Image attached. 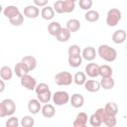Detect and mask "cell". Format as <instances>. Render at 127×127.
Here are the masks:
<instances>
[{
    "mask_svg": "<svg viewBox=\"0 0 127 127\" xmlns=\"http://www.w3.org/2000/svg\"><path fill=\"white\" fill-rule=\"evenodd\" d=\"M104 110L107 114L116 116V114L118 113V105L115 102H107L104 106Z\"/></svg>",
    "mask_w": 127,
    "mask_h": 127,
    "instance_id": "27",
    "label": "cell"
},
{
    "mask_svg": "<svg viewBox=\"0 0 127 127\" xmlns=\"http://www.w3.org/2000/svg\"><path fill=\"white\" fill-rule=\"evenodd\" d=\"M102 123L105 124L107 127H114L117 124V120H116V117L114 115H110V114H107L106 113V115H105Z\"/></svg>",
    "mask_w": 127,
    "mask_h": 127,
    "instance_id": "31",
    "label": "cell"
},
{
    "mask_svg": "<svg viewBox=\"0 0 127 127\" xmlns=\"http://www.w3.org/2000/svg\"><path fill=\"white\" fill-rule=\"evenodd\" d=\"M70 34H71V33H70L66 28H63V27H62L60 33L56 36V39H57L59 42H61V43H65V42H67V41L69 40Z\"/></svg>",
    "mask_w": 127,
    "mask_h": 127,
    "instance_id": "21",
    "label": "cell"
},
{
    "mask_svg": "<svg viewBox=\"0 0 127 127\" xmlns=\"http://www.w3.org/2000/svg\"><path fill=\"white\" fill-rule=\"evenodd\" d=\"M24 15L29 19H35L40 15V10L35 5H28L24 8Z\"/></svg>",
    "mask_w": 127,
    "mask_h": 127,
    "instance_id": "7",
    "label": "cell"
},
{
    "mask_svg": "<svg viewBox=\"0 0 127 127\" xmlns=\"http://www.w3.org/2000/svg\"><path fill=\"white\" fill-rule=\"evenodd\" d=\"M87 120H88L87 114L85 112H79L76 115L72 125H73V127H84L87 124Z\"/></svg>",
    "mask_w": 127,
    "mask_h": 127,
    "instance_id": "9",
    "label": "cell"
},
{
    "mask_svg": "<svg viewBox=\"0 0 127 127\" xmlns=\"http://www.w3.org/2000/svg\"><path fill=\"white\" fill-rule=\"evenodd\" d=\"M83 85H84V88L89 92H97L101 88L99 81L95 79H86Z\"/></svg>",
    "mask_w": 127,
    "mask_h": 127,
    "instance_id": "8",
    "label": "cell"
},
{
    "mask_svg": "<svg viewBox=\"0 0 127 127\" xmlns=\"http://www.w3.org/2000/svg\"><path fill=\"white\" fill-rule=\"evenodd\" d=\"M16 111V104L15 102L10 99L6 98L0 102V117L11 116Z\"/></svg>",
    "mask_w": 127,
    "mask_h": 127,
    "instance_id": "2",
    "label": "cell"
},
{
    "mask_svg": "<svg viewBox=\"0 0 127 127\" xmlns=\"http://www.w3.org/2000/svg\"><path fill=\"white\" fill-rule=\"evenodd\" d=\"M81 54H82V55H81L82 59H84L85 61H88V62L93 61V60L95 59V57H96V51H95V49H94L93 47H91V46L84 48Z\"/></svg>",
    "mask_w": 127,
    "mask_h": 127,
    "instance_id": "11",
    "label": "cell"
},
{
    "mask_svg": "<svg viewBox=\"0 0 127 127\" xmlns=\"http://www.w3.org/2000/svg\"><path fill=\"white\" fill-rule=\"evenodd\" d=\"M41 112H42V115L44 117H46V118H52L56 114V109H55V107H54L53 104H50L48 102V103H45L44 106H42Z\"/></svg>",
    "mask_w": 127,
    "mask_h": 127,
    "instance_id": "13",
    "label": "cell"
},
{
    "mask_svg": "<svg viewBox=\"0 0 127 127\" xmlns=\"http://www.w3.org/2000/svg\"><path fill=\"white\" fill-rule=\"evenodd\" d=\"M19 13H20V10H19V8H18L17 6H15V5H9V6H7V7H5V8L3 9V14H4V16H5L6 18H8V19L13 18L14 16H16V15L19 14Z\"/></svg>",
    "mask_w": 127,
    "mask_h": 127,
    "instance_id": "16",
    "label": "cell"
},
{
    "mask_svg": "<svg viewBox=\"0 0 127 127\" xmlns=\"http://www.w3.org/2000/svg\"><path fill=\"white\" fill-rule=\"evenodd\" d=\"M84 18H85V20L87 22L93 23V22L98 21V19H99V13L96 10H87L86 13L84 14Z\"/></svg>",
    "mask_w": 127,
    "mask_h": 127,
    "instance_id": "26",
    "label": "cell"
},
{
    "mask_svg": "<svg viewBox=\"0 0 127 127\" xmlns=\"http://www.w3.org/2000/svg\"><path fill=\"white\" fill-rule=\"evenodd\" d=\"M0 76L3 80H11L13 76L12 68L8 65H3L0 68Z\"/></svg>",
    "mask_w": 127,
    "mask_h": 127,
    "instance_id": "22",
    "label": "cell"
},
{
    "mask_svg": "<svg viewBox=\"0 0 127 127\" xmlns=\"http://www.w3.org/2000/svg\"><path fill=\"white\" fill-rule=\"evenodd\" d=\"M98 68L99 65L95 63H89L85 66V74H87L89 77H96L98 76Z\"/></svg>",
    "mask_w": 127,
    "mask_h": 127,
    "instance_id": "12",
    "label": "cell"
},
{
    "mask_svg": "<svg viewBox=\"0 0 127 127\" xmlns=\"http://www.w3.org/2000/svg\"><path fill=\"white\" fill-rule=\"evenodd\" d=\"M67 53H68V56H80L81 50H80L79 46H77V45H71V46H69Z\"/></svg>",
    "mask_w": 127,
    "mask_h": 127,
    "instance_id": "37",
    "label": "cell"
},
{
    "mask_svg": "<svg viewBox=\"0 0 127 127\" xmlns=\"http://www.w3.org/2000/svg\"><path fill=\"white\" fill-rule=\"evenodd\" d=\"M85 80H86V74L82 71H77L73 75V81L77 85H83Z\"/></svg>",
    "mask_w": 127,
    "mask_h": 127,
    "instance_id": "29",
    "label": "cell"
},
{
    "mask_svg": "<svg viewBox=\"0 0 127 127\" xmlns=\"http://www.w3.org/2000/svg\"><path fill=\"white\" fill-rule=\"evenodd\" d=\"M70 1H72V2H75V1H77V0H70Z\"/></svg>",
    "mask_w": 127,
    "mask_h": 127,
    "instance_id": "44",
    "label": "cell"
},
{
    "mask_svg": "<svg viewBox=\"0 0 127 127\" xmlns=\"http://www.w3.org/2000/svg\"><path fill=\"white\" fill-rule=\"evenodd\" d=\"M75 8V2L70 0H63V10L64 13H71Z\"/></svg>",
    "mask_w": 127,
    "mask_h": 127,
    "instance_id": "30",
    "label": "cell"
},
{
    "mask_svg": "<svg viewBox=\"0 0 127 127\" xmlns=\"http://www.w3.org/2000/svg\"><path fill=\"white\" fill-rule=\"evenodd\" d=\"M52 99H53V101L56 105L62 106V105L66 104L69 101V94L66 91L59 90V91H56L52 95Z\"/></svg>",
    "mask_w": 127,
    "mask_h": 127,
    "instance_id": "5",
    "label": "cell"
},
{
    "mask_svg": "<svg viewBox=\"0 0 127 127\" xmlns=\"http://www.w3.org/2000/svg\"><path fill=\"white\" fill-rule=\"evenodd\" d=\"M9 22L12 26H21L24 22V16L22 15V13L20 12L19 14H17L16 16H14L13 18L9 19Z\"/></svg>",
    "mask_w": 127,
    "mask_h": 127,
    "instance_id": "33",
    "label": "cell"
},
{
    "mask_svg": "<svg viewBox=\"0 0 127 127\" xmlns=\"http://www.w3.org/2000/svg\"><path fill=\"white\" fill-rule=\"evenodd\" d=\"M121 11L116 8H111L106 15V24L109 27H115L121 20Z\"/></svg>",
    "mask_w": 127,
    "mask_h": 127,
    "instance_id": "3",
    "label": "cell"
},
{
    "mask_svg": "<svg viewBox=\"0 0 127 127\" xmlns=\"http://www.w3.org/2000/svg\"><path fill=\"white\" fill-rule=\"evenodd\" d=\"M77 1H78L79 7L82 10H85V11L90 10V8L92 7V4H93L92 0H77Z\"/></svg>",
    "mask_w": 127,
    "mask_h": 127,
    "instance_id": "36",
    "label": "cell"
},
{
    "mask_svg": "<svg viewBox=\"0 0 127 127\" xmlns=\"http://www.w3.org/2000/svg\"><path fill=\"white\" fill-rule=\"evenodd\" d=\"M70 33H75L80 29V22L77 19H69L66 22V27H65Z\"/></svg>",
    "mask_w": 127,
    "mask_h": 127,
    "instance_id": "19",
    "label": "cell"
},
{
    "mask_svg": "<svg viewBox=\"0 0 127 127\" xmlns=\"http://www.w3.org/2000/svg\"><path fill=\"white\" fill-rule=\"evenodd\" d=\"M4 90H5V82H4V80L1 78V79H0V93H2Z\"/></svg>",
    "mask_w": 127,
    "mask_h": 127,
    "instance_id": "42",
    "label": "cell"
},
{
    "mask_svg": "<svg viewBox=\"0 0 127 127\" xmlns=\"http://www.w3.org/2000/svg\"><path fill=\"white\" fill-rule=\"evenodd\" d=\"M19 126V119L16 116H12L6 121V127H18Z\"/></svg>",
    "mask_w": 127,
    "mask_h": 127,
    "instance_id": "39",
    "label": "cell"
},
{
    "mask_svg": "<svg viewBox=\"0 0 127 127\" xmlns=\"http://www.w3.org/2000/svg\"><path fill=\"white\" fill-rule=\"evenodd\" d=\"M112 73H113V70H112V67L108 64H102V65H99V68H98V74L101 76V77H108V76H112Z\"/></svg>",
    "mask_w": 127,
    "mask_h": 127,
    "instance_id": "25",
    "label": "cell"
},
{
    "mask_svg": "<svg viewBox=\"0 0 127 127\" xmlns=\"http://www.w3.org/2000/svg\"><path fill=\"white\" fill-rule=\"evenodd\" d=\"M54 11L58 14H63L64 10H63V0H58L54 3Z\"/></svg>",
    "mask_w": 127,
    "mask_h": 127,
    "instance_id": "40",
    "label": "cell"
},
{
    "mask_svg": "<svg viewBox=\"0 0 127 127\" xmlns=\"http://www.w3.org/2000/svg\"><path fill=\"white\" fill-rule=\"evenodd\" d=\"M69 102L72 107L74 108H80L83 106L84 103V98L80 93H74L69 97Z\"/></svg>",
    "mask_w": 127,
    "mask_h": 127,
    "instance_id": "10",
    "label": "cell"
},
{
    "mask_svg": "<svg viewBox=\"0 0 127 127\" xmlns=\"http://www.w3.org/2000/svg\"><path fill=\"white\" fill-rule=\"evenodd\" d=\"M21 126L22 127H33L35 125V120L32 116L26 115L21 119Z\"/></svg>",
    "mask_w": 127,
    "mask_h": 127,
    "instance_id": "34",
    "label": "cell"
},
{
    "mask_svg": "<svg viewBox=\"0 0 127 127\" xmlns=\"http://www.w3.org/2000/svg\"><path fill=\"white\" fill-rule=\"evenodd\" d=\"M14 72L18 77L21 78L23 75H25L29 72V69L27 68V66L25 65V64L23 62H19L16 64V65L14 67Z\"/></svg>",
    "mask_w": 127,
    "mask_h": 127,
    "instance_id": "17",
    "label": "cell"
},
{
    "mask_svg": "<svg viewBox=\"0 0 127 127\" xmlns=\"http://www.w3.org/2000/svg\"><path fill=\"white\" fill-rule=\"evenodd\" d=\"M37 99L41 102V103H48L51 98H52V93H51V90H48V91H45L43 93H40V94H37Z\"/></svg>",
    "mask_w": 127,
    "mask_h": 127,
    "instance_id": "32",
    "label": "cell"
},
{
    "mask_svg": "<svg viewBox=\"0 0 127 127\" xmlns=\"http://www.w3.org/2000/svg\"><path fill=\"white\" fill-rule=\"evenodd\" d=\"M72 81H73V76L68 71H61L55 75V82L58 85L67 86L70 85Z\"/></svg>",
    "mask_w": 127,
    "mask_h": 127,
    "instance_id": "4",
    "label": "cell"
},
{
    "mask_svg": "<svg viewBox=\"0 0 127 127\" xmlns=\"http://www.w3.org/2000/svg\"><path fill=\"white\" fill-rule=\"evenodd\" d=\"M41 16L44 20H52L55 17L54 8L51 6H45L41 11Z\"/></svg>",
    "mask_w": 127,
    "mask_h": 127,
    "instance_id": "23",
    "label": "cell"
},
{
    "mask_svg": "<svg viewBox=\"0 0 127 127\" xmlns=\"http://www.w3.org/2000/svg\"><path fill=\"white\" fill-rule=\"evenodd\" d=\"M88 120H89L90 125H91V126H93V127H99V126L102 124L101 119H100V118H99L95 113H93V114L88 118Z\"/></svg>",
    "mask_w": 127,
    "mask_h": 127,
    "instance_id": "35",
    "label": "cell"
},
{
    "mask_svg": "<svg viewBox=\"0 0 127 127\" xmlns=\"http://www.w3.org/2000/svg\"><path fill=\"white\" fill-rule=\"evenodd\" d=\"M21 62H23L25 64V65L27 66V68L29 69V71L35 69L36 66H37V60H36V58H34L32 56H25L22 59Z\"/></svg>",
    "mask_w": 127,
    "mask_h": 127,
    "instance_id": "18",
    "label": "cell"
},
{
    "mask_svg": "<svg viewBox=\"0 0 127 127\" xmlns=\"http://www.w3.org/2000/svg\"><path fill=\"white\" fill-rule=\"evenodd\" d=\"M97 54L98 56L104 60L105 62H108V63H111V62H114L117 58V52L114 48L108 46V45H100L98 47V50H97Z\"/></svg>",
    "mask_w": 127,
    "mask_h": 127,
    "instance_id": "1",
    "label": "cell"
},
{
    "mask_svg": "<svg viewBox=\"0 0 127 127\" xmlns=\"http://www.w3.org/2000/svg\"><path fill=\"white\" fill-rule=\"evenodd\" d=\"M68 64L71 67H78L82 63V57L81 56H68Z\"/></svg>",
    "mask_w": 127,
    "mask_h": 127,
    "instance_id": "28",
    "label": "cell"
},
{
    "mask_svg": "<svg viewBox=\"0 0 127 127\" xmlns=\"http://www.w3.org/2000/svg\"><path fill=\"white\" fill-rule=\"evenodd\" d=\"M42 105L38 99H31L28 102V110L32 114H38L41 111Z\"/></svg>",
    "mask_w": 127,
    "mask_h": 127,
    "instance_id": "15",
    "label": "cell"
},
{
    "mask_svg": "<svg viewBox=\"0 0 127 127\" xmlns=\"http://www.w3.org/2000/svg\"><path fill=\"white\" fill-rule=\"evenodd\" d=\"M61 29H62V26L57 21H53L48 25V32L51 36H54V37H56L60 33Z\"/></svg>",
    "mask_w": 127,
    "mask_h": 127,
    "instance_id": "20",
    "label": "cell"
},
{
    "mask_svg": "<svg viewBox=\"0 0 127 127\" xmlns=\"http://www.w3.org/2000/svg\"><path fill=\"white\" fill-rule=\"evenodd\" d=\"M1 12H3V7H2L1 4H0V13H1Z\"/></svg>",
    "mask_w": 127,
    "mask_h": 127,
    "instance_id": "43",
    "label": "cell"
},
{
    "mask_svg": "<svg viewBox=\"0 0 127 127\" xmlns=\"http://www.w3.org/2000/svg\"><path fill=\"white\" fill-rule=\"evenodd\" d=\"M100 86L103 88V89H106V90H109V89H112L114 87V79L112 78V76H108V77H102L101 80H100Z\"/></svg>",
    "mask_w": 127,
    "mask_h": 127,
    "instance_id": "24",
    "label": "cell"
},
{
    "mask_svg": "<svg viewBox=\"0 0 127 127\" xmlns=\"http://www.w3.org/2000/svg\"><path fill=\"white\" fill-rule=\"evenodd\" d=\"M20 82H21V85L28 90H35V87L37 85V80L29 73L23 75L21 77Z\"/></svg>",
    "mask_w": 127,
    "mask_h": 127,
    "instance_id": "6",
    "label": "cell"
},
{
    "mask_svg": "<svg viewBox=\"0 0 127 127\" xmlns=\"http://www.w3.org/2000/svg\"><path fill=\"white\" fill-rule=\"evenodd\" d=\"M48 90H50L49 85H48L47 83H45V82H41V83L37 84V85H36V87H35V91H36V93H37V94L43 93V92L48 91Z\"/></svg>",
    "mask_w": 127,
    "mask_h": 127,
    "instance_id": "38",
    "label": "cell"
},
{
    "mask_svg": "<svg viewBox=\"0 0 127 127\" xmlns=\"http://www.w3.org/2000/svg\"><path fill=\"white\" fill-rule=\"evenodd\" d=\"M126 40V32L124 30H116L112 34V41L115 44H123Z\"/></svg>",
    "mask_w": 127,
    "mask_h": 127,
    "instance_id": "14",
    "label": "cell"
},
{
    "mask_svg": "<svg viewBox=\"0 0 127 127\" xmlns=\"http://www.w3.org/2000/svg\"><path fill=\"white\" fill-rule=\"evenodd\" d=\"M33 2H34V5L37 7H45L47 6L49 0H33Z\"/></svg>",
    "mask_w": 127,
    "mask_h": 127,
    "instance_id": "41",
    "label": "cell"
}]
</instances>
